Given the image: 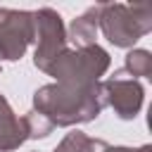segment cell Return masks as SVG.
I'll use <instances>...</instances> for the list:
<instances>
[{"instance_id": "obj_1", "label": "cell", "mask_w": 152, "mask_h": 152, "mask_svg": "<svg viewBox=\"0 0 152 152\" xmlns=\"http://www.w3.org/2000/svg\"><path fill=\"white\" fill-rule=\"evenodd\" d=\"M104 107L107 100H104L102 81L90 86L48 83L33 93V112L43 114L52 126L59 128L95 121Z\"/></svg>"}, {"instance_id": "obj_2", "label": "cell", "mask_w": 152, "mask_h": 152, "mask_svg": "<svg viewBox=\"0 0 152 152\" xmlns=\"http://www.w3.org/2000/svg\"><path fill=\"white\" fill-rule=\"evenodd\" d=\"M97 28L114 48H133L152 31V7L147 2H100Z\"/></svg>"}, {"instance_id": "obj_3", "label": "cell", "mask_w": 152, "mask_h": 152, "mask_svg": "<svg viewBox=\"0 0 152 152\" xmlns=\"http://www.w3.org/2000/svg\"><path fill=\"white\" fill-rule=\"evenodd\" d=\"M112 57L104 48H100L97 43L90 48H81V50H64L59 52L50 66L45 69V74L55 76L57 83H69V86H90L97 83L100 76H104V71L109 69Z\"/></svg>"}, {"instance_id": "obj_4", "label": "cell", "mask_w": 152, "mask_h": 152, "mask_svg": "<svg viewBox=\"0 0 152 152\" xmlns=\"http://www.w3.org/2000/svg\"><path fill=\"white\" fill-rule=\"evenodd\" d=\"M33 43H36L33 64L40 71H45L50 62L66 50V28L57 10L40 7L33 12Z\"/></svg>"}, {"instance_id": "obj_5", "label": "cell", "mask_w": 152, "mask_h": 152, "mask_svg": "<svg viewBox=\"0 0 152 152\" xmlns=\"http://www.w3.org/2000/svg\"><path fill=\"white\" fill-rule=\"evenodd\" d=\"M33 43V12L0 7V59L17 62Z\"/></svg>"}, {"instance_id": "obj_6", "label": "cell", "mask_w": 152, "mask_h": 152, "mask_svg": "<svg viewBox=\"0 0 152 152\" xmlns=\"http://www.w3.org/2000/svg\"><path fill=\"white\" fill-rule=\"evenodd\" d=\"M102 90H104L107 104L114 109V114L121 121L135 119L138 112L142 109L145 88L140 86V81H135L133 76H128L124 69L114 71V76H109L107 81H102Z\"/></svg>"}, {"instance_id": "obj_7", "label": "cell", "mask_w": 152, "mask_h": 152, "mask_svg": "<svg viewBox=\"0 0 152 152\" xmlns=\"http://www.w3.org/2000/svg\"><path fill=\"white\" fill-rule=\"evenodd\" d=\"M97 19H100V5H93V7H88L83 14H78L69 24L66 40L74 43V50L95 45V38H97Z\"/></svg>"}, {"instance_id": "obj_8", "label": "cell", "mask_w": 152, "mask_h": 152, "mask_svg": "<svg viewBox=\"0 0 152 152\" xmlns=\"http://www.w3.org/2000/svg\"><path fill=\"white\" fill-rule=\"evenodd\" d=\"M109 147L102 138H90L83 131H71L62 138V142L55 147V152H104Z\"/></svg>"}, {"instance_id": "obj_9", "label": "cell", "mask_w": 152, "mask_h": 152, "mask_svg": "<svg viewBox=\"0 0 152 152\" xmlns=\"http://www.w3.org/2000/svg\"><path fill=\"white\" fill-rule=\"evenodd\" d=\"M124 71L128 76H133L135 81L138 78H152V52L142 50V48L128 50L126 62H124Z\"/></svg>"}, {"instance_id": "obj_10", "label": "cell", "mask_w": 152, "mask_h": 152, "mask_svg": "<svg viewBox=\"0 0 152 152\" xmlns=\"http://www.w3.org/2000/svg\"><path fill=\"white\" fill-rule=\"evenodd\" d=\"M26 140H28L26 121H24V116H14V121L5 131H0V152H12L19 145H24Z\"/></svg>"}, {"instance_id": "obj_11", "label": "cell", "mask_w": 152, "mask_h": 152, "mask_svg": "<svg viewBox=\"0 0 152 152\" xmlns=\"http://www.w3.org/2000/svg\"><path fill=\"white\" fill-rule=\"evenodd\" d=\"M24 121H26V128H28V138H48L52 133V128H55L43 114L33 112V109L24 116Z\"/></svg>"}, {"instance_id": "obj_12", "label": "cell", "mask_w": 152, "mask_h": 152, "mask_svg": "<svg viewBox=\"0 0 152 152\" xmlns=\"http://www.w3.org/2000/svg\"><path fill=\"white\" fill-rule=\"evenodd\" d=\"M14 112H12V107H10V102H7V97L0 93V131H5L12 121H14Z\"/></svg>"}, {"instance_id": "obj_13", "label": "cell", "mask_w": 152, "mask_h": 152, "mask_svg": "<svg viewBox=\"0 0 152 152\" xmlns=\"http://www.w3.org/2000/svg\"><path fill=\"white\" fill-rule=\"evenodd\" d=\"M104 152H152V147L150 145H142V147H121V145H116V147H107Z\"/></svg>"}, {"instance_id": "obj_14", "label": "cell", "mask_w": 152, "mask_h": 152, "mask_svg": "<svg viewBox=\"0 0 152 152\" xmlns=\"http://www.w3.org/2000/svg\"><path fill=\"white\" fill-rule=\"evenodd\" d=\"M0 69H2V66H0Z\"/></svg>"}]
</instances>
